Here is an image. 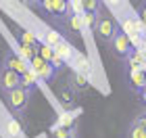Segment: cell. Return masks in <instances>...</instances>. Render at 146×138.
I'll list each match as a JSON object with an SVG mask.
<instances>
[{
    "label": "cell",
    "instance_id": "ac0fdd59",
    "mask_svg": "<svg viewBox=\"0 0 146 138\" xmlns=\"http://www.w3.org/2000/svg\"><path fill=\"white\" fill-rule=\"evenodd\" d=\"M58 98H61V103L71 105V103H73V92H71V88H63V90H58Z\"/></svg>",
    "mask_w": 146,
    "mask_h": 138
},
{
    "label": "cell",
    "instance_id": "ba28073f",
    "mask_svg": "<svg viewBox=\"0 0 146 138\" xmlns=\"http://www.w3.org/2000/svg\"><path fill=\"white\" fill-rule=\"evenodd\" d=\"M65 25H67V29L71 34H79L84 27V19L75 15V13H69V15H65Z\"/></svg>",
    "mask_w": 146,
    "mask_h": 138
},
{
    "label": "cell",
    "instance_id": "83f0119b",
    "mask_svg": "<svg viewBox=\"0 0 146 138\" xmlns=\"http://www.w3.org/2000/svg\"><path fill=\"white\" fill-rule=\"evenodd\" d=\"M38 2H40V4H42V2H44V0H38Z\"/></svg>",
    "mask_w": 146,
    "mask_h": 138
},
{
    "label": "cell",
    "instance_id": "4316f807",
    "mask_svg": "<svg viewBox=\"0 0 146 138\" xmlns=\"http://www.w3.org/2000/svg\"><path fill=\"white\" fill-rule=\"evenodd\" d=\"M69 138H77V136H75V134H71V136H69Z\"/></svg>",
    "mask_w": 146,
    "mask_h": 138
},
{
    "label": "cell",
    "instance_id": "2e32d148",
    "mask_svg": "<svg viewBox=\"0 0 146 138\" xmlns=\"http://www.w3.org/2000/svg\"><path fill=\"white\" fill-rule=\"evenodd\" d=\"M71 86L75 88V90H86V88H88V82H86L84 75L73 73V75H71Z\"/></svg>",
    "mask_w": 146,
    "mask_h": 138
},
{
    "label": "cell",
    "instance_id": "277c9868",
    "mask_svg": "<svg viewBox=\"0 0 146 138\" xmlns=\"http://www.w3.org/2000/svg\"><path fill=\"white\" fill-rule=\"evenodd\" d=\"M31 69H34L36 75L40 77V80H44V82H50L52 77H54V73H56L54 65H52L50 61H46V59H42L40 55H36L34 59H31Z\"/></svg>",
    "mask_w": 146,
    "mask_h": 138
},
{
    "label": "cell",
    "instance_id": "7a4b0ae2",
    "mask_svg": "<svg viewBox=\"0 0 146 138\" xmlns=\"http://www.w3.org/2000/svg\"><path fill=\"white\" fill-rule=\"evenodd\" d=\"M29 96L31 92L25 90L23 86H17L6 92V103H9V107L13 113H23L25 109H27V103H29Z\"/></svg>",
    "mask_w": 146,
    "mask_h": 138
},
{
    "label": "cell",
    "instance_id": "e0dca14e",
    "mask_svg": "<svg viewBox=\"0 0 146 138\" xmlns=\"http://www.w3.org/2000/svg\"><path fill=\"white\" fill-rule=\"evenodd\" d=\"M40 57L46 59V61H52V57H54V46H50V44L40 46Z\"/></svg>",
    "mask_w": 146,
    "mask_h": 138
},
{
    "label": "cell",
    "instance_id": "d6986e66",
    "mask_svg": "<svg viewBox=\"0 0 146 138\" xmlns=\"http://www.w3.org/2000/svg\"><path fill=\"white\" fill-rule=\"evenodd\" d=\"M96 13H84V25L86 27H92L94 29V25H96Z\"/></svg>",
    "mask_w": 146,
    "mask_h": 138
},
{
    "label": "cell",
    "instance_id": "ffe728a7",
    "mask_svg": "<svg viewBox=\"0 0 146 138\" xmlns=\"http://www.w3.org/2000/svg\"><path fill=\"white\" fill-rule=\"evenodd\" d=\"M21 44H27V46H34L36 44V38L31 31H21Z\"/></svg>",
    "mask_w": 146,
    "mask_h": 138
},
{
    "label": "cell",
    "instance_id": "d4e9b609",
    "mask_svg": "<svg viewBox=\"0 0 146 138\" xmlns=\"http://www.w3.org/2000/svg\"><path fill=\"white\" fill-rule=\"evenodd\" d=\"M23 2H25V4H27V6H36V4H40V2H38V0H23Z\"/></svg>",
    "mask_w": 146,
    "mask_h": 138
},
{
    "label": "cell",
    "instance_id": "52a82bcc",
    "mask_svg": "<svg viewBox=\"0 0 146 138\" xmlns=\"http://www.w3.org/2000/svg\"><path fill=\"white\" fill-rule=\"evenodd\" d=\"M6 67H11L13 71H17V73H25L29 67H27V63L23 61L21 57H17V55H13V52H9L6 55V61H4Z\"/></svg>",
    "mask_w": 146,
    "mask_h": 138
},
{
    "label": "cell",
    "instance_id": "30bf717a",
    "mask_svg": "<svg viewBox=\"0 0 146 138\" xmlns=\"http://www.w3.org/2000/svg\"><path fill=\"white\" fill-rule=\"evenodd\" d=\"M129 80H131V86H134V90H142V88L146 86V71H144V69L131 71Z\"/></svg>",
    "mask_w": 146,
    "mask_h": 138
},
{
    "label": "cell",
    "instance_id": "5b68a950",
    "mask_svg": "<svg viewBox=\"0 0 146 138\" xmlns=\"http://www.w3.org/2000/svg\"><path fill=\"white\" fill-rule=\"evenodd\" d=\"M17 86H21V73H17V71H13L11 67L2 65V67H0V88L4 92H9L13 88H17Z\"/></svg>",
    "mask_w": 146,
    "mask_h": 138
},
{
    "label": "cell",
    "instance_id": "603a6c76",
    "mask_svg": "<svg viewBox=\"0 0 146 138\" xmlns=\"http://www.w3.org/2000/svg\"><path fill=\"white\" fill-rule=\"evenodd\" d=\"M140 21H142V25L146 27V2L140 6Z\"/></svg>",
    "mask_w": 146,
    "mask_h": 138
},
{
    "label": "cell",
    "instance_id": "8992f818",
    "mask_svg": "<svg viewBox=\"0 0 146 138\" xmlns=\"http://www.w3.org/2000/svg\"><path fill=\"white\" fill-rule=\"evenodd\" d=\"M127 138H146V113L138 115L129 126V134Z\"/></svg>",
    "mask_w": 146,
    "mask_h": 138
},
{
    "label": "cell",
    "instance_id": "44dd1931",
    "mask_svg": "<svg viewBox=\"0 0 146 138\" xmlns=\"http://www.w3.org/2000/svg\"><path fill=\"white\" fill-rule=\"evenodd\" d=\"M23 55L25 57H29V61L36 57V52H34V46H27V44H23Z\"/></svg>",
    "mask_w": 146,
    "mask_h": 138
},
{
    "label": "cell",
    "instance_id": "3957f363",
    "mask_svg": "<svg viewBox=\"0 0 146 138\" xmlns=\"http://www.w3.org/2000/svg\"><path fill=\"white\" fill-rule=\"evenodd\" d=\"M111 46H113V52H115L117 57H121V59H127L131 52H134L131 38L127 36V31H121V29H119L117 34H115V38H113Z\"/></svg>",
    "mask_w": 146,
    "mask_h": 138
},
{
    "label": "cell",
    "instance_id": "9a60e30c",
    "mask_svg": "<svg viewBox=\"0 0 146 138\" xmlns=\"http://www.w3.org/2000/svg\"><path fill=\"white\" fill-rule=\"evenodd\" d=\"M63 40H65V38L58 34V31H54V29H48V31H46V44L56 46V44H61Z\"/></svg>",
    "mask_w": 146,
    "mask_h": 138
},
{
    "label": "cell",
    "instance_id": "4fadbf2b",
    "mask_svg": "<svg viewBox=\"0 0 146 138\" xmlns=\"http://www.w3.org/2000/svg\"><path fill=\"white\" fill-rule=\"evenodd\" d=\"M67 15V0H52V17Z\"/></svg>",
    "mask_w": 146,
    "mask_h": 138
},
{
    "label": "cell",
    "instance_id": "5bb4252c",
    "mask_svg": "<svg viewBox=\"0 0 146 138\" xmlns=\"http://www.w3.org/2000/svg\"><path fill=\"white\" fill-rule=\"evenodd\" d=\"M84 13H100V0H82Z\"/></svg>",
    "mask_w": 146,
    "mask_h": 138
},
{
    "label": "cell",
    "instance_id": "cb8c5ba5",
    "mask_svg": "<svg viewBox=\"0 0 146 138\" xmlns=\"http://www.w3.org/2000/svg\"><path fill=\"white\" fill-rule=\"evenodd\" d=\"M42 6H44V9H46V11H48L50 15H52V0H44V2H42Z\"/></svg>",
    "mask_w": 146,
    "mask_h": 138
},
{
    "label": "cell",
    "instance_id": "7402d4cb",
    "mask_svg": "<svg viewBox=\"0 0 146 138\" xmlns=\"http://www.w3.org/2000/svg\"><path fill=\"white\" fill-rule=\"evenodd\" d=\"M50 63H52V65H54V67H56V69H61L65 61H63V59H61V57H58V55H56V52H54V57H52V61H50Z\"/></svg>",
    "mask_w": 146,
    "mask_h": 138
},
{
    "label": "cell",
    "instance_id": "8fae6325",
    "mask_svg": "<svg viewBox=\"0 0 146 138\" xmlns=\"http://www.w3.org/2000/svg\"><path fill=\"white\" fill-rule=\"evenodd\" d=\"M54 52L63 59V61H69V59L73 57V46H71L67 40H63L61 44H56V46H54Z\"/></svg>",
    "mask_w": 146,
    "mask_h": 138
},
{
    "label": "cell",
    "instance_id": "7c38bea8",
    "mask_svg": "<svg viewBox=\"0 0 146 138\" xmlns=\"http://www.w3.org/2000/svg\"><path fill=\"white\" fill-rule=\"evenodd\" d=\"M6 130H9V134H11L13 138H21V134H23L21 123H19L15 117H9V119H6Z\"/></svg>",
    "mask_w": 146,
    "mask_h": 138
},
{
    "label": "cell",
    "instance_id": "6da1fadb",
    "mask_svg": "<svg viewBox=\"0 0 146 138\" xmlns=\"http://www.w3.org/2000/svg\"><path fill=\"white\" fill-rule=\"evenodd\" d=\"M94 31H96V36H98V40H100V42H113L115 34L119 31L115 17H111L109 13H102V15H98L96 25H94Z\"/></svg>",
    "mask_w": 146,
    "mask_h": 138
},
{
    "label": "cell",
    "instance_id": "9c48e42d",
    "mask_svg": "<svg viewBox=\"0 0 146 138\" xmlns=\"http://www.w3.org/2000/svg\"><path fill=\"white\" fill-rule=\"evenodd\" d=\"M36 82H38V75H36V71L34 69H27L25 73H21V86L25 90H34L36 88Z\"/></svg>",
    "mask_w": 146,
    "mask_h": 138
},
{
    "label": "cell",
    "instance_id": "484cf974",
    "mask_svg": "<svg viewBox=\"0 0 146 138\" xmlns=\"http://www.w3.org/2000/svg\"><path fill=\"white\" fill-rule=\"evenodd\" d=\"M142 96H144V101H146V86L142 88Z\"/></svg>",
    "mask_w": 146,
    "mask_h": 138
}]
</instances>
